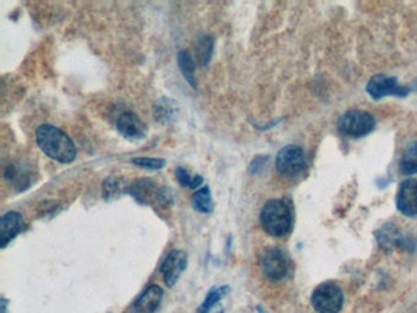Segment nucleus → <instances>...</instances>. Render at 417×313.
<instances>
[{
	"instance_id": "nucleus-2",
	"label": "nucleus",
	"mask_w": 417,
	"mask_h": 313,
	"mask_svg": "<svg viewBox=\"0 0 417 313\" xmlns=\"http://www.w3.org/2000/svg\"><path fill=\"white\" fill-rule=\"evenodd\" d=\"M261 224L264 231L273 238L288 235L293 227V212L284 199H271L261 211Z\"/></svg>"
},
{
	"instance_id": "nucleus-16",
	"label": "nucleus",
	"mask_w": 417,
	"mask_h": 313,
	"mask_svg": "<svg viewBox=\"0 0 417 313\" xmlns=\"http://www.w3.org/2000/svg\"><path fill=\"white\" fill-rule=\"evenodd\" d=\"M400 170L404 175L417 173V142L410 144L402 154L400 160Z\"/></svg>"
},
{
	"instance_id": "nucleus-1",
	"label": "nucleus",
	"mask_w": 417,
	"mask_h": 313,
	"mask_svg": "<svg viewBox=\"0 0 417 313\" xmlns=\"http://www.w3.org/2000/svg\"><path fill=\"white\" fill-rule=\"evenodd\" d=\"M36 141L40 151L59 163H71L76 158V147L69 136L53 125H40L36 130Z\"/></svg>"
},
{
	"instance_id": "nucleus-6",
	"label": "nucleus",
	"mask_w": 417,
	"mask_h": 313,
	"mask_svg": "<svg viewBox=\"0 0 417 313\" xmlns=\"http://www.w3.org/2000/svg\"><path fill=\"white\" fill-rule=\"evenodd\" d=\"M275 167L279 173L287 178L301 174L306 167V155L303 149L296 144H289L280 149L275 158Z\"/></svg>"
},
{
	"instance_id": "nucleus-14",
	"label": "nucleus",
	"mask_w": 417,
	"mask_h": 313,
	"mask_svg": "<svg viewBox=\"0 0 417 313\" xmlns=\"http://www.w3.org/2000/svg\"><path fill=\"white\" fill-rule=\"evenodd\" d=\"M152 113H153L154 120L157 123L162 125H169L176 119L179 108L174 100L163 97V98L154 102Z\"/></svg>"
},
{
	"instance_id": "nucleus-11",
	"label": "nucleus",
	"mask_w": 417,
	"mask_h": 313,
	"mask_svg": "<svg viewBox=\"0 0 417 313\" xmlns=\"http://www.w3.org/2000/svg\"><path fill=\"white\" fill-rule=\"evenodd\" d=\"M116 128L125 139H132V141L144 139L147 132L146 125L134 113H124L120 115Z\"/></svg>"
},
{
	"instance_id": "nucleus-7",
	"label": "nucleus",
	"mask_w": 417,
	"mask_h": 313,
	"mask_svg": "<svg viewBox=\"0 0 417 313\" xmlns=\"http://www.w3.org/2000/svg\"><path fill=\"white\" fill-rule=\"evenodd\" d=\"M366 91L373 100H381L386 96L405 97L409 93L407 89L397 84L395 77H389L383 74L374 75L372 79L368 81Z\"/></svg>"
},
{
	"instance_id": "nucleus-3",
	"label": "nucleus",
	"mask_w": 417,
	"mask_h": 313,
	"mask_svg": "<svg viewBox=\"0 0 417 313\" xmlns=\"http://www.w3.org/2000/svg\"><path fill=\"white\" fill-rule=\"evenodd\" d=\"M343 303V290L334 282L319 284L311 296V305L317 313H339Z\"/></svg>"
},
{
	"instance_id": "nucleus-22",
	"label": "nucleus",
	"mask_w": 417,
	"mask_h": 313,
	"mask_svg": "<svg viewBox=\"0 0 417 313\" xmlns=\"http://www.w3.org/2000/svg\"><path fill=\"white\" fill-rule=\"evenodd\" d=\"M266 160H267V158H264V157H257V158H255V160H252V163L250 165V168H248L250 173H251V174H256V173L264 167Z\"/></svg>"
},
{
	"instance_id": "nucleus-4",
	"label": "nucleus",
	"mask_w": 417,
	"mask_h": 313,
	"mask_svg": "<svg viewBox=\"0 0 417 313\" xmlns=\"http://www.w3.org/2000/svg\"><path fill=\"white\" fill-rule=\"evenodd\" d=\"M376 120L372 114L365 110H349L338 120V129L342 134L350 137H363L372 132Z\"/></svg>"
},
{
	"instance_id": "nucleus-9",
	"label": "nucleus",
	"mask_w": 417,
	"mask_h": 313,
	"mask_svg": "<svg viewBox=\"0 0 417 313\" xmlns=\"http://www.w3.org/2000/svg\"><path fill=\"white\" fill-rule=\"evenodd\" d=\"M397 208L407 217L417 215V180L402 181L397 192Z\"/></svg>"
},
{
	"instance_id": "nucleus-12",
	"label": "nucleus",
	"mask_w": 417,
	"mask_h": 313,
	"mask_svg": "<svg viewBox=\"0 0 417 313\" xmlns=\"http://www.w3.org/2000/svg\"><path fill=\"white\" fill-rule=\"evenodd\" d=\"M25 227L24 218L17 212H8L1 217L0 223V238H1V247L4 249L6 245L10 244L13 240L22 231Z\"/></svg>"
},
{
	"instance_id": "nucleus-17",
	"label": "nucleus",
	"mask_w": 417,
	"mask_h": 313,
	"mask_svg": "<svg viewBox=\"0 0 417 313\" xmlns=\"http://www.w3.org/2000/svg\"><path fill=\"white\" fill-rule=\"evenodd\" d=\"M178 64H179L181 72L184 75L185 80L188 81L194 89H196L197 85H196V80H195L194 60L191 58L189 52H185V50L180 52L178 54Z\"/></svg>"
},
{
	"instance_id": "nucleus-18",
	"label": "nucleus",
	"mask_w": 417,
	"mask_h": 313,
	"mask_svg": "<svg viewBox=\"0 0 417 313\" xmlns=\"http://www.w3.org/2000/svg\"><path fill=\"white\" fill-rule=\"evenodd\" d=\"M213 53V40L209 36H202L197 42L196 54L201 66H207Z\"/></svg>"
},
{
	"instance_id": "nucleus-15",
	"label": "nucleus",
	"mask_w": 417,
	"mask_h": 313,
	"mask_svg": "<svg viewBox=\"0 0 417 313\" xmlns=\"http://www.w3.org/2000/svg\"><path fill=\"white\" fill-rule=\"evenodd\" d=\"M191 204H192L195 211H197L199 213H211V212L213 211L214 206L209 188L206 186L204 189L199 190V191L192 196V199H191Z\"/></svg>"
},
{
	"instance_id": "nucleus-23",
	"label": "nucleus",
	"mask_w": 417,
	"mask_h": 313,
	"mask_svg": "<svg viewBox=\"0 0 417 313\" xmlns=\"http://www.w3.org/2000/svg\"><path fill=\"white\" fill-rule=\"evenodd\" d=\"M196 313H224V307L220 303L215 305V306H212V307H206V306L201 305Z\"/></svg>"
},
{
	"instance_id": "nucleus-8",
	"label": "nucleus",
	"mask_w": 417,
	"mask_h": 313,
	"mask_svg": "<svg viewBox=\"0 0 417 313\" xmlns=\"http://www.w3.org/2000/svg\"><path fill=\"white\" fill-rule=\"evenodd\" d=\"M186 267H188V254L181 250L172 251L165 257L163 264L160 267V272L163 274L165 285L173 288Z\"/></svg>"
},
{
	"instance_id": "nucleus-13",
	"label": "nucleus",
	"mask_w": 417,
	"mask_h": 313,
	"mask_svg": "<svg viewBox=\"0 0 417 313\" xmlns=\"http://www.w3.org/2000/svg\"><path fill=\"white\" fill-rule=\"evenodd\" d=\"M163 298V290L158 285H152L141 293L131 307V313H154Z\"/></svg>"
},
{
	"instance_id": "nucleus-20",
	"label": "nucleus",
	"mask_w": 417,
	"mask_h": 313,
	"mask_svg": "<svg viewBox=\"0 0 417 313\" xmlns=\"http://www.w3.org/2000/svg\"><path fill=\"white\" fill-rule=\"evenodd\" d=\"M102 192H103L105 201L114 199L118 194L123 192L121 181L116 176H110L108 179H105V183L102 185Z\"/></svg>"
},
{
	"instance_id": "nucleus-5",
	"label": "nucleus",
	"mask_w": 417,
	"mask_h": 313,
	"mask_svg": "<svg viewBox=\"0 0 417 313\" xmlns=\"http://www.w3.org/2000/svg\"><path fill=\"white\" fill-rule=\"evenodd\" d=\"M259 267L266 278L278 282L285 278L290 268V259L285 251L279 247H268L259 259Z\"/></svg>"
},
{
	"instance_id": "nucleus-24",
	"label": "nucleus",
	"mask_w": 417,
	"mask_h": 313,
	"mask_svg": "<svg viewBox=\"0 0 417 313\" xmlns=\"http://www.w3.org/2000/svg\"><path fill=\"white\" fill-rule=\"evenodd\" d=\"M1 313H6V298H1Z\"/></svg>"
},
{
	"instance_id": "nucleus-21",
	"label": "nucleus",
	"mask_w": 417,
	"mask_h": 313,
	"mask_svg": "<svg viewBox=\"0 0 417 313\" xmlns=\"http://www.w3.org/2000/svg\"><path fill=\"white\" fill-rule=\"evenodd\" d=\"M132 165L144 169L159 170L164 168L165 160L160 158H149V157H139L131 160Z\"/></svg>"
},
{
	"instance_id": "nucleus-10",
	"label": "nucleus",
	"mask_w": 417,
	"mask_h": 313,
	"mask_svg": "<svg viewBox=\"0 0 417 313\" xmlns=\"http://www.w3.org/2000/svg\"><path fill=\"white\" fill-rule=\"evenodd\" d=\"M376 238L381 249L384 250L386 252H391L397 247L407 249L409 246H411L410 239H407V236L393 224H386L384 227L379 229Z\"/></svg>"
},
{
	"instance_id": "nucleus-19",
	"label": "nucleus",
	"mask_w": 417,
	"mask_h": 313,
	"mask_svg": "<svg viewBox=\"0 0 417 313\" xmlns=\"http://www.w3.org/2000/svg\"><path fill=\"white\" fill-rule=\"evenodd\" d=\"M176 179L179 181V184L184 188H190V189H197L199 186L204 184V178L201 175H194L191 176L188 170L184 168H178L176 169Z\"/></svg>"
}]
</instances>
